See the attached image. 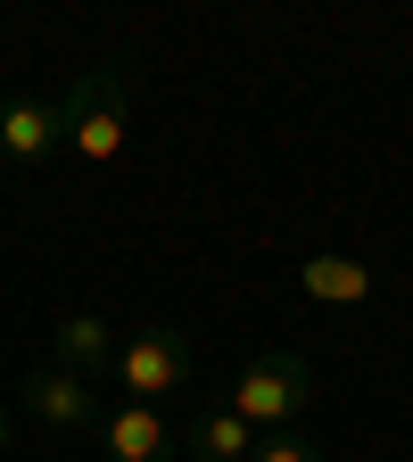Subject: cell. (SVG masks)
I'll return each instance as SVG.
<instances>
[{
	"instance_id": "30bf717a",
	"label": "cell",
	"mask_w": 413,
	"mask_h": 462,
	"mask_svg": "<svg viewBox=\"0 0 413 462\" xmlns=\"http://www.w3.org/2000/svg\"><path fill=\"white\" fill-rule=\"evenodd\" d=\"M249 462H331V454H323L306 430H273V438H257V446H249Z\"/></svg>"
},
{
	"instance_id": "277c9868",
	"label": "cell",
	"mask_w": 413,
	"mask_h": 462,
	"mask_svg": "<svg viewBox=\"0 0 413 462\" xmlns=\"http://www.w3.org/2000/svg\"><path fill=\"white\" fill-rule=\"evenodd\" d=\"M17 413H25V421H42L50 438H91L108 404L91 396V380H83V372L42 364V372H25V380H17Z\"/></svg>"
},
{
	"instance_id": "8fae6325",
	"label": "cell",
	"mask_w": 413,
	"mask_h": 462,
	"mask_svg": "<svg viewBox=\"0 0 413 462\" xmlns=\"http://www.w3.org/2000/svg\"><path fill=\"white\" fill-rule=\"evenodd\" d=\"M9 438H17V404L0 396V454H9Z\"/></svg>"
},
{
	"instance_id": "ba28073f",
	"label": "cell",
	"mask_w": 413,
	"mask_h": 462,
	"mask_svg": "<svg viewBox=\"0 0 413 462\" xmlns=\"http://www.w3.org/2000/svg\"><path fill=\"white\" fill-rule=\"evenodd\" d=\"M249 446H257V430L231 413L223 396H215V404H199L191 430H183V454H191V462H249Z\"/></svg>"
},
{
	"instance_id": "6da1fadb",
	"label": "cell",
	"mask_w": 413,
	"mask_h": 462,
	"mask_svg": "<svg viewBox=\"0 0 413 462\" xmlns=\"http://www.w3.org/2000/svg\"><path fill=\"white\" fill-rule=\"evenodd\" d=\"M223 404H231V413H240L257 438L298 430V421L314 413V364H306V356H289V346H265V356H249L240 372H231Z\"/></svg>"
},
{
	"instance_id": "52a82bcc",
	"label": "cell",
	"mask_w": 413,
	"mask_h": 462,
	"mask_svg": "<svg viewBox=\"0 0 413 462\" xmlns=\"http://www.w3.org/2000/svg\"><path fill=\"white\" fill-rule=\"evenodd\" d=\"M50 364H67V372H108L116 364V322L108 314H58V330H50Z\"/></svg>"
},
{
	"instance_id": "7a4b0ae2",
	"label": "cell",
	"mask_w": 413,
	"mask_h": 462,
	"mask_svg": "<svg viewBox=\"0 0 413 462\" xmlns=\"http://www.w3.org/2000/svg\"><path fill=\"white\" fill-rule=\"evenodd\" d=\"M67 99H75L67 157H83V165H116V157H125V141H133V75H125V67H91V75L67 83Z\"/></svg>"
},
{
	"instance_id": "3957f363",
	"label": "cell",
	"mask_w": 413,
	"mask_h": 462,
	"mask_svg": "<svg viewBox=\"0 0 413 462\" xmlns=\"http://www.w3.org/2000/svg\"><path fill=\"white\" fill-rule=\"evenodd\" d=\"M116 388H125V404H165V396H191L199 380V356H191V338L183 330H133V338H116Z\"/></svg>"
},
{
	"instance_id": "5b68a950",
	"label": "cell",
	"mask_w": 413,
	"mask_h": 462,
	"mask_svg": "<svg viewBox=\"0 0 413 462\" xmlns=\"http://www.w3.org/2000/svg\"><path fill=\"white\" fill-rule=\"evenodd\" d=\"M67 133H75V99H67V91L0 99V157H9V165H50V157H67Z\"/></svg>"
},
{
	"instance_id": "9c48e42d",
	"label": "cell",
	"mask_w": 413,
	"mask_h": 462,
	"mask_svg": "<svg viewBox=\"0 0 413 462\" xmlns=\"http://www.w3.org/2000/svg\"><path fill=\"white\" fill-rule=\"evenodd\" d=\"M298 289L314 306H364L372 298V264H356V256H306L298 264Z\"/></svg>"
},
{
	"instance_id": "8992f818",
	"label": "cell",
	"mask_w": 413,
	"mask_h": 462,
	"mask_svg": "<svg viewBox=\"0 0 413 462\" xmlns=\"http://www.w3.org/2000/svg\"><path fill=\"white\" fill-rule=\"evenodd\" d=\"M91 446H99V462H174V454H183V438L165 430L157 404H108Z\"/></svg>"
}]
</instances>
